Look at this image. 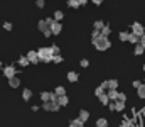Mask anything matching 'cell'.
<instances>
[{
  "instance_id": "cell-1",
  "label": "cell",
  "mask_w": 145,
  "mask_h": 127,
  "mask_svg": "<svg viewBox=\"0 0 145 127\" xmlns=\"http://www.w3.org/2000/svg\"><path fill=\"white\" fill-rule=\"evenodd\" d=\"M91 42H93V46H95L98 51H106L110 46H111V42H110L108 38H105V36H101V34H100V38H96L95 41H91Z\"/></svg>"
},
{
  "instance_id": "cell-2",
  "label": "cell",
  "mask_w": 145,
  "mask_h": 127,
  "mask_svg": "<svg viewBox=\"0 0 145 127\" xmlns=\"http://www.w3.org/2000/svg\"><path fill=\"white\" fill-rule=\"evenodd\" d=\"M37 56H39V61H42V63H52L51 47H40V49L37 51Z\"/></svg>"
},
{
  "instance_id": "cell-3",
  "label": "cell",
  "mask_w": 145,
  "mask_h": 127,
  "mask_svg": "<svg viewBox=\"0 0 145 127\" xmlns=\"http://www.w3.org/2000/svg\"><path fill=\"white\" fill-rule=\"evenodd\" d=\"M2 73H3V76H5V78H14V76L17 75V70H15V66H14V64H8V66L2 68Z\"/></svg>"
},
{
  "instance_id": "cell-4",
  "label": "cell",
  "mask_w": 145,
  "mask_h": 127,
  "mask_svg": "<svg viewBox=\"0 0 145 127\" xmlns=\"http://www.w3.org/2000/svg\"><path fill=\"white\" fill-rule=\"evenodd\" d=\"M132 34H135V36H144L145 34V27L140 24V22H133L132 24Z\"/></svg>"
},
{
  "instance_id": "cell-5",
  "label": "cell",
  "mask_w": 145,
  "mask_h": 127,
  "mask_svg": "<svg viewBox=\"0 0 145 127\" xmlns=\"http://www.w3.org/2000/svg\"><path fill=\"white\" fill-rule=\"evenodd\" d=\"M49 31H51L54 36L61 34V31H63V26H61V22H57V20H52V24L49 26Z\"/></svg>"
},
{
  "instance_id": "cell-6",
  "label": "cell",
  "mask_w": 145,
  "mask_h": 127,
  "mask_svg": "<svg viewBox=\"0 0 145 127\" xmlns=\"http://www.w3.org/2000/svg\"><path fill=\"white\" fill-rule=\"evenodd\" d=\"M27 59L31 64H37L39 63V56H37V51H29L27 53Z\"/></svg>"
},
{
  "instance_id": "cell-7",
  "label": "cell",
  "mask_w": 145,
  "mask_h": 127,
  "mask_svg": "<svg viewBox=\"0 0 145 127\" xmlns=\"http://www.w3.org/2000/svg\"><path fill=\"white\" fill-rule=\"evenodd\" d=\"M78 119H79L81 122H86V120L89 119V112H88V110H84V109H81V110H79V117H78Z\"/></svg>"
},
{
  "instance_id": "cell-8",
  "label": "cell",
  "mask_w": 145,
  "mask_h": 127,
  "mask_svg": "<svg viewBox=\"0 0 145 127\" xmlns=\"http://www.w3.org/2000/svg\"><path fill=\"white\" fill-rule=\"evenodd\" d=\"M68 82H71V83H76L78 80H79V76H78V73L76 71H68Z\"/></svg>"
},
{
  "instance_id": "cell-9",
  "label": "cell",
  "mask_w": 145,
  "mask_h": 127,
  "mask_svg": "<svg viewBox=\"0 0 145 127\" xmlns=\"http://www.w3.org/2000/svg\"><path fill=\"white\" fill-rule=\"evenodd\" d=\"M8 86H12V88H17V86H20V78H19V76L8 78Z\"/></svg>"
},
{
  "instance_id": "cell-10",
  "label": "cell",
  "mask_w": 145,
  "mask_h": 127,
  "mask_svg": "<svg viewBox=\"0 0 145 127\" xmlns=\"http://www.w3.org/2000/svg\"><path fill=\"white\" fill-rule=\"evenodd\" d=\"M37 29H39L40 32H44V31H47V29H49V24L42 19V20H39V22H37Z\"/></svg>"
},
{
  "instance_id": "cell-11",
  "label": "cell",
  "mask_w": 145,
  "mask_h": 127,
  "mask_svg": "<svg viewBox=\"0 0 145 127\" xmlns=\"http://www.w3.org/2000/svg\"><path fill=\"white\" fill-rule=\"evenodd\" d=\"M57 103H59V107H66V105L69 103V98H68V95L57 97Z\"/></svg>"
},
{
  "instance_id": "cell-12",
  "label": "cell",
  "mask_w": 145,
  "mask_h": 127,
  "mask_svg": "<svg viewBox=\"0 0 145 127\" xmlns=\"http://www.w3.org/2000/svg\"><path fill=\"white\" fill-rule=\"evenodd\" d=\"M22 98H24L25 102H29V100L32 98V90H29V88H24V91H22Z\"/></svg>"
},
{
  "instance_id": "cell-13",
  "label": "cell",
  "mask_w": 145,
  "mask_h": 127,
  "mask_svg": "<svg viewBox=\"0 0 145 127\" xmlns=\"http://www.w3.org/2000/svg\"><path fill=\"white\" fill-rule=\"evenodd\" d=\"M17 63H19V66H22V68H25L27 64H31L29 59H27V56H20V58L17 59Z\"/></svg>"
},
{
  "instance_id": "cell-14",
  "label": "cell",
  "mask_w": 145,
  "mask_h": 127,
  "mask_svg": "<svg viewBox=\"0 0 145 127\" xmlns=\"http://www.w3.org/2000/svg\"><path fill=\"white\" fill-rule=\"evenodd\" d=\"M115 110H116V112H123V110H125V102L115 100Z\"/></svg>"
},
{
  "instance_id": "cell-15",
  "label": "cell",
  "mask_w": 145,
  "mask_h": 127,
  "mask_svg": "<svg viewBox=\"0 0 145 127\" xmlns=\"http://www.w3.org/2000/svg\"><path fill=\"white\" fill-rule=\"evenodd\" d=\"M100 34H101V36H105V38H108L110 34H111V27H110L108 24H105V26H103V29L100 31Z\"/></svg>"
},
{
  "instance_id": "cell-16",
  "label": "cell",
  "mask_w": 145,
  "mask_h": 127,
  "mask_svg": "<svg viewBox=\"0 0 145 127\" xmlns=\"http://www.w3.org/2000/svg\"><path fill=\"white\" fill-rule=\"evenodd\" d=\"M144 53H145L144 46H140V44H135V49H133V54H135V56H142Z\"/></svg>"
},
{
  "instance_id": "cell-17",
  "label": "cell",
  "mask_w": 145,
  "mask_h": 127,
  "mask_svg": "<svg viewBox=\"0 0 145 127\" xmlns=\"http://www.w3.org/2000/svg\"><path fill=\"white\" fill-rule=\"evenodd\" d=\"M52 19H54V20H57V22H61V20L64 19V12H63V10H56Z\"/></svg>"
},
{
  "instance_id": "cell-18",
  "label": "cell",
  "mask_w": 145,
  "mask_h": 127,
  "mask_svg": "<svg viewBox=\"0 0 145 127\" xmlns=\"http://www.w3.org/2000/svg\"><path fill=\"white\" fill-rule=\"evenodd\" d=\"M106 95H108L110 102H115V100H116V97H118V91H116V90H108V93H106Z\"/></svg>"
},
{
  "instance_id": "cell-19",
  "label": "cell",
  "mask_w": 145,
  "mask_h": 127,
  "mask_svg": "<svg viewBox=\"0 0 145 127\" xmlns=\"http://www.w3.org/2000/svg\"><path fill=\"white\" fill-rule=\"evenodd\" d=\"M108 83V90H116L118 88V80H106Z\"/></svg>"
},
{
  "instance_id": "cell-20",
  "label": "cell",
  "mask_w": 145,
  "mask_h": 127,
  "mask_svg": "<svg viewBox=\"0 0 145 127\" xmlns=\"http://www.w3.org/2000/svg\"><path fill=\"white\" fill-rule=\"evenodd\" d=\"M54 93H56L57 97H63V95H66V88H64V86H56V88H54Z\"/></svg>"
},
{
  "instance_id": "cell-21",
  "label": "cell",
  "mask_w": 145,
  "mask_h": 127,
  "mask_svg": "<svg viewBox=\"0 0 145 127\" xmlns=\"http://www.w3.org/2000/svg\"><path fill=\"white\" fill-rule=\"evenodd\" d=\"M96 127H108V120H106L105 117H100V119L96 120Z\"/></svg>"
},
{
  "instance_id": "cell-22",
  "label": "cell",
  "mask_w": 145,
  "mask_h": 127,
  "mask_svg": "<svg viewBox=\"0 0 145 127\" xmlns=\"http://www.w3.org/2000/svg\"><path fill=\"white\" fill-rule=\"evenodd\" d=\"M137 93H138V98H145V83H142L137 88Z\"/></svg>"
},
{
  "instance_id": "cell-23",
  "label": "cell",
  "mask_w": 145,
  "mask_h": 127,
  "mask_svg": "<svg viewBox=\"0 0 145 127\" xmlns=\"http://www.w3.org/2000/svg\"><path fill=\"white\" fill-rule=\"evenodd\" d=\"M120 127H135V122L130 120V119H125V120L120 124Z\"/></svg>"
},
{
  "instance_id": "cell-24",
  "label": "cell",
  "mask_w": 145,
  "mask_h": 127,
  "mask_svg": "<svg viewBox=\"0 0 145 127\" xmlns=\"http://www.w3.org/2000/svg\"><path fill=\"white\" fill-rule=\"evenodd\" d=\"M103 26H105V22H103V20H95V24H93V29H96V31H101V29H103Z\"/></svg>"
},
{
  "instance_id": "cell-25",
  "label": "cell",
  "mask_w": 145,
  "mask_h": 127,
  "mask_svg": "<svg viewBox=\"0 0 145 127\" xmlns=\"http://www.w3.org/2000/svg\"><path fill=\"white\" fill-rule=\"evenodd\" d=\"M84 126V122H81L79 119H74V120H71V124H69V127H83Z\"/></svg>"
},
{
  "instance_id": "cell-26",
  "label": "cell",
  "mask_w": 145,
  "mask_h": 127,
  "mask_svg": "<svg viewBox=\"0 0 145 127\" xmlns=\"http://www.w3.org/2000/svg\"><path fill=\"white\" fill-rule=\"evenodd\" d=\"M128 36H130V32L123 31V32H120V34H118V39H120V41H128Z\"/></svg>"
},
{
  "instance_id": "cell-27",
  "label": "cell",
  "mask_w": 145,
  "mask_h": 127,
  "mask_svg": "<svg viewBox=\"0 0 145 127\" xmlns=\"http://www.w3.org/2000/svg\"><path fill=\"white\" fill-rule=\"evenodd\" d=\"M49 98H51V91H42L40 93V100L42 102H49Z\"/></svg>"
},
{
  "instance_id": "cell-28",
  "label": "cell",
  "mask_w": 145,
  "mask_h": 127,
  "mask_svg": "<svg viewBox=\"0 0 145 127\" xmlns=\"http://www.w3.org/2000/svg\"><path fill=\"white\" fill-rule=\"evenodd\" d=\"M138 36H135V34H132L130 32V36H128V42H132V44H138Z\"/></svg>"
},
{
  "instance_id": "cell-29",
  "label": "cell",
  "mask_w": 145,
  "mask_h": 127,
  "mask_svg": "<svg viewBox=\"0 0 145 127\" xmlns=\"http://www.w3.org/2000/svg\"><path fill=\"white\" fill-rule=\"evenodd\" d=\"M68 5H69L71 9H79V7H81L78 0H68Z\"/></svg>"
},
{
  "instance_id": "cell-30",
  "label": "cell",
  "mask_w": 145,
  "mask_h": 127,
  "mask_svg": "<svg viewBox=\"0 0 145 127\" xmlns=\"http://www.w3.org/2000/svg\"><path fill=\"white\" fill-rule=\"evenodd\" d=\"M42 109H44L46 112H52V105H51V102H44V103H42Z\"/></svg>"
},
{
  "instance_id": "cell-31",
  "label": "cell",
  "mask_w": 145,
  "mask_h": 127,
  "mask_svg": "<svg viewBox=\"0 0 145 127\" xmlns=\"http://www.w3.org/2000/svg\"><path fill=\"white\" fill-rule=\"evenodd\" d=\"M98 98H100V102H101V103H103V105H108V95H106V93H103V95H101V97H98Z\"/></svg>"
},
{
  "instance_id": "cell-32",
  "label": "cell",
  "mask_w": 145,
  "mask_h": 127,
  "mask_svg": "<svg viewBox=\"0 0 145 127\" xmlns=\"http://www.w3.org/2000/svg\"><path fill=\"white\" fill-rule=\"evenodd\" d=\"M51 53H52V56H56V54H61V51H59V47H57L56 44H52V46H51Z\"/></svg>"
},
{
  "instance_id": "cell-33",
  "label": "cell",
  "mask_w": 145,
  "mask_h": 127,
  "mask_svg": "<svg viewBox=\"0 0 145 127\" xmlns=\"http://www.w3.org/2000/svg\"><path fill=\"white\" fill-rule=\"evenodd\" d=\"M52 61H54L56 64H59V63H63L64 59H63V56H61V54H56V56H52Z\"/></svg>"
},
{
  "instance_id": "cell-34",
  "label": "cell",
  "mask_w": 145,
  "mask_h": 127,
  "mask_svg": "<svg viewBox=\"0 0 145 127\" xmlns=\"http://www.w3.org/2000/svg\"><path fill=\"white\" fill-rule=\"evenodd\" d=\"M3 29H5V31H12V29H14L12 22H3Z\"/></svg>"
},
{
  "instance_id": "cell-35",
  "label": "cell",
  "mask_w": 145,
  "mask_h": 127,
  "mask_svg": "<svg viewBox=\"0 0 145 127\" xmlns=\"http://www.w3.org/2000/svg\"><path fill=\"white\" fill-rule=\"evenodd\" d=\"M96 38H100V31H96V29H93V32H91V41H95Z\"/></svg>"
},
{
  "instance_id": "cell-36",
  "label": "cell",
  "mask_w": 145,
  "mask_h": 127,
  "mask_svg": "<svg viewBox=\"0 0 145 127\" xmlns=\"http://www.w3.org/2000/svg\"><path fill=\"white\" fill-rule=\"evenodd\" d=\"M103 93H105V90H103V88H101V86H98V88H96V90H95V95H96V97H101V95H103Z\"/></svg>"
},
{
  "instance_id": "cell-37",
  "label": "cell",
  "mask_w": 145,
  "mask_h": 127,
  "mask_svg": "<svg viewBox=\"0 0 145 127\" xmlns=\"http://www.w3.org/2000/svg\"><path fill=\"white\" fill-rule=\"evenodd\" d=\"M116 100H120V102H125V100H127V95H125V93H121V91H118V97H116Z\"/></svg>"
},
{
  "instance_id": "cell-38",
  "label": "cell",
  "mask_w": 145,
  "mask_h": 127,
  "mask_svg": "<svg viewBox=\"0 0 145 127\" xmlns=\"http://www.w3.org/2000/svg\"><path fill=\"white\" fill-rule=\"evenodd\" d=\"M79 64H81V68H88V66H89V61H88V59H81Z\"/></svg>"
},
{
  "instance_id": "cell-39",
  "label": "cell",
  "mask_w": 145,
  "mask_h": 127,
  "mask_svg": "<svg viewBox=\"0 0 145 127\" xmlns=\"http://www.w3.org/2000/svg\"><path fill=\"white\" fill-rule=\"evenodd\" d=\"M36 5L39 7V9H44V5H46V2H44V0H36Z\"/></svg>"
},
{
  "instance_id": "cell-40",
  "label": "cell",
  "mask_w": 145,
  "mask_h": 127,
  "mask_svg": "<svg viewBox=\"0 0 145 127\" xmlns=\"http://www.w3.org/2000/svg\"><path fill=\"white\" fill-rule=\"evenodd\" d=\"M140 85H142V82H140V80H133V83H132V86H133V88H138Z\"/></svg>"
},
{
  "instance_id": "cell-41",
  "label": "cell",
  "mask_w": 145,
  "mask_h": 127,
  "mask_svg": "<svg viewBox=\"0 0 145 127\" xmlns=\"http://www.w3.org/2000/svg\"><path fill=\"white\" fill-rule=\"evenodd\" d=\"M138 44H140V46H144V49H145V34H144V36H140V39H138Z\"/></svg>"
},
{
  "instance_id": "cell-42",
  "label": "cell",
  "mask_w": 145,
  "mask_h": 127,
  "mask_svg": "<svg viewBox=\"0 0 145 127\" xmlns=\"http://www.w3.org/2000/svg\"><path fill=\"white\" fill-rule=\"evenodd\" d=\"M51 105H52V112H57V110L61 109V107H59V103H51Z\"/></svg>"
},
{
  "instance_id": "cell-43",
  "label": "cell",
  "mask_w": 145,
  "mask_h": 127,
  "mask_svg": "<svg viewBox=\"0 0 145 127\" xmlns=\"http://www.w3.org/2000/svg\"><path fill=\"white\" fill-rule=\"evenodd\" d=\"M42 34H44V38H51V36H52V32H51L49 29H47V31H44Z\"/></svg>"
},
{
  "instance_id": "cell-44",
  "label": "cell",
  "mask_w": 145,
  "mask_h": 127,
  "mask_svg": "<svg viewBox=\"0 0 145 127\" xmlns=\"http://www.w3.org/2000/svg\"><path fill=\"white\" fill-rule=\"evenodd\" d=\"M100 86H101L103 90H108V83H106V82H101V85H100Z\"/></svg>"
},
{
  "instance_id": "cell-45",
  "label": "cell",
  "mask_w": 145,
  "mask_h": 127,
  "mask_svg": "<svg viewBox=\"0 0 145 127\" xmlns=\"http://www.w3.org/2000/svg\"><path fill=\"white\" fill-rule=\"evenodd\" d=\"M108 109L110 110H115V102H108Z\"/></svg>"
},
{
  "instance_id": "cell-46",
  "label": "cell",
  "mask_w": 145,
  "mask_h": 127,
  "mask_svg": "<svg viewBox=\"0 0 145 127\" xmlns=\"http://www.w3.org/2000/svg\"><path fill=\"white\" fill-rule=\"evenodd\" d=\"M44 20H46V22H47V24H49V26H51V24H52V20H54V19H52V17H46V19H44Z\"/></svg>"
},
{
  "instance_id": "cell-47",
  "label": "cell",
  "mask_w": 145,
  "mask_h": 127,
  "mask_svg": "<svg viewBox=\"0 0 145 127\" xmlns=\"http://www.w3.org/2000/svg\"><path fill=\"white\" fill-rule=\"evenodd\" d=\"M89 2H93L95 5H101L103 3V0H89Z\"/></svg>"
},
{
  "instance_id": "cell-48",
  "label": "cell",
  "mask_w": 145,
  "mask_h": 127,
  "mask_svg": "<svg viewBox=\"0 0 145 127\" xmlns=\"http://www.w3.org/2000/svg\"><path fill=\"white\" fill-rule=\"evenodd\" d=\"M78 2H79V5H86V3H88L89 0H78Z\"/></svg>"
},
{
  "instance_id": "cell-49",
  "label": "cell",
  "mask_w": 145,
  "mask_h": 127,
  "mask_svg": "<svg viewBox=\"0 0 145 127\" xmlns=\"http://www.w3.org/2000/svg\"><path fill=\"white\" fill-rule=\"evenodd\" d=\"M0 70H2V59H0Z\"/></svg>"
},
{
  "instance_id": "cell-50",
  "label": "cell",
  "mask_w": 145,
  "mask_h": 127,
  "mask_svg": "<svg viewBox=\"0 0 145 127\" xmlns=\"http://www.w3.org/2000/svg\"><path fill=\"white\" fill-rule=\"evenodd\" d=\"M144 73H145V64H144Z\"/></svg>"
},
{
  "instance_id": "cell-51",
  "label": "cell",
  "mask_w": 145,
  "mask_h": 127,
  "mask_svg": "<svg viewBox=\"0 0 145 127\" xmlns=\"http://www.w3.org/2000/svg\"><path fill=\"white\" fill-rule=\"evenodd\" d=\"M66 2H68V0H66Z\"/></svg>"
}]
</instances>
